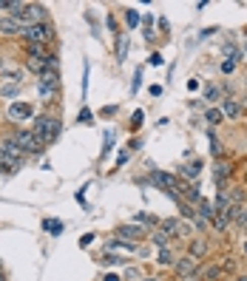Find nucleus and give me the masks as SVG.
Wrapping results in <instances>:
<instances>
[{"label": "nucleus", "instance_id": "f257e3e1", "mask_svg": "<svg viewBox=\"0 0 247 281\" xmlns=\"http://www.w3.org/2000/svg\"><path fill=\"white\" fill-rule=\"evenodd\" d=\"M23 162V151L15 142V137H3L0 139V171L3 173H15Z\"/></svg>", "mask_w": 247, "mask_h": 281}, {"label": "nucleus", "instance_id": "f03ea898", "mask_svg": "<svg viewBox=\"0 0 247 281\" xmlns=\"http://www.w3.org/2000/svg\"><path fill=\"white\" fill-rule=\"evenodd\" d=\"M31 134L37 137V142H40V145H51L60 134H63V123H60L57 116H37Z\"/></svg>", "mask_w": 247, "mask_h": 281}, {"label": "nucleus", "instance_id": "7ed1b4c3", "mask_svg": "<svg viewBox=\"0 0 247 281\" xmlns=\"http://www.w3.org/2000/svg\"><path fill=\"white\" fill-rule=\"evenodd\" d=\"M15 20L20 23L23 29L26 26H37V23H46V6H40V3H23V9L15 15Z\"/></svg>", "mask_w": 247, "mask_h": 281}, {"label": "nucleus", "instance_id": "20e7f679", "mask_svg": "<svg viewBox=\"0 0 247 281\" xmlns=\"http://www.w3.org/2000/svg\"><path fill=\"white\" fill-rule=\"evenodd\" d=\"M20 37L26 43H37V46H46L49 40H54V29H51L49 23H37V26H26L20 31Z\"/></svg>", "mask_w": 247, "mask_h": 281}, {"label": "nucleus", "instance_id": "39448f33", "mask_svg": "<svg viewBox=\"0 0 247 281\" xmlns=\"http://www.w3.org/2000/svg\"><path fill=\"white\" fill-rule=\"evenodd\" d=\"M60 91V71H43L37 77V94L46 100H54Z\"/></svg>", "mask_w": 247, "mask_h": 281}, {"label": "nucleus", "instance_id": "423d86ee", "mask_svg": "<svg viewBox=\"0 0 247 281\" xmlns=\"http://www.w3.org/2000/svg\"><path fill=\"white\" fill-rule=\"evenodd\" d=\"M6 114L12 123H26V119L34 116V105H31V102H23V100H15V102H9Z\"/></svg>", "mask_w": 247, "mask_h": 281}, {"label": "nucleus", "instance_id": "0eeeda50", "mask_svg": "<svg viewBox=\"0 0 247 281\" xmlns=\"http://www.w3.org/2000/svg\"><path fill=\"white\" fill-rule=\"evenodd\" d=\"M15 142L20 145L23 153H40V151H43V145L37 142V137L31 134V131H26V128H17L15 131Z\"/></svg>", "mask_w": 247, "mask_h": 281}, {"label": "nucleus", "instance_id": "6e6552de", "mask_svg": "<svg viewBox=\"0 0 247 281\" xmlns=\"http://www.w3.org/2000/svg\"><path fill=\"white\" fill-rule=\"evenodd\" d=\"M151 182H153V185H159V187H165L168 193H171V196L176 199V202H179V196H176V193H179V182H176L174 176H171V173H165V171H153Z\"/></svg>", "mask_w": 247, "mask_h": 281}, {"label": "nucleus", "instance_id": "1a4fd4ad", "mask_svg": "<svg viewBox=\"0 0 247 281\" xmlns=\"http://www.w3.org/2000/svg\"><path fill=\"white\" fill-rule=\"evenodd\" d=\"M196 259H193V256H185V259H179L174 264V275L176 278H190V275L196 273Z\"/></svg>", "mask_w": 247, "mask_h": 281}, {"label": "nucleus", "instance_id": "9d476101", "mask_svg": "<svg viewBox=\"0 0 247 281\" xmlns=\"http://www.w3.org/2000/svg\"><path fill=\"white\" fill-rule=\"evenodd\" d=\"M116 236L122 238V242H128V245H137L139 238H142V227H139V224H119V227H116Z\"/></svg>", "mask_w": 247, "mask_h": 281}, {"label": "nucleus", "instance_id": "9b49d317", "mask_svg": "<svg viewBox=\"0 0 247 281\" xmlns=\"http://www.w3.org/2000/svg\"><path fill=\"white\" fill-rule=\"evenodd\" d=\"M20 31H23V26L15 20V17H9V15L0 17V34H3V37H17Z\"/></svg>", "mask_w": 247, "mask_h": 281}, {"label": "nucleus", "instance_id": "f8f14e48", "mask_svg": "<svg viewBox=\"0 0 247 281\" xmlns=\"http://www.w3.org/2000/svg\"><path fill=\"white\" fill-rule=\"evenodd\" d=\"M233 168L227 165V162H216V168H213V179H216V187H225V182L230 179Z\"/></svg>", "mask_w": 247, "mask_h": 281}, {"label": "nucleus", "instance_id": "ddd939ff", "mask_svg": "<svg viewBox=\"0 0 247 281\" xmlns=\"http://www.w3.org/2000/svg\"><path fill=\"white\" fill-rule=\"evenodd\" d=\"M222 116H230V119H236V116L241 114V105L236 100H233V97H227V100H222Z\"/></svg>", "mask_w": 247, "mask_h": 281}, {"label": "nucleus", "instance_id": "4468645a", "mask_svg": "<svg viewBox=\"0 0 247 281\" xmlns=\"http://www.w3.org/2000/svg\"><path fill=\"white\" fill-rule=\"evenodd\" d=\"M179 187H182V193H185V202H188V205H193V208H196V205L202 202V193H199L196 185H179Z\"/></svg>", "mask_w": 247, "mask_h": 281}, {"label": "nucleus", "instance_id": "2eb2a0df", "mask_svg": "<svg viewBox=\"0 0 247 281\" xmlns=\"http://www.w3.org/2000/svg\"><path fill=\"white\" fill-rule=\"evenodd\" d=\"M196 216H199V219H204V222H211V219L216 216V210H213V205L208 202V199H202V202L196 205Z\"/></svg>", "mask_w": 247, "mask_h": 281}, {"label": "nucleus", "instance_id": "dca6fc26", "mask_svg": "<svg viewBox=\"0 0 247 281\" xmlns=\"http://www.w3.org/2000/svg\"><path fill=\"white\" fill-rule=\"evenodd\" d=\"M26 71H31V74L40 77V74L46 71V57H29L26 60Z\"/></svg>", "mask_w": 247, "mask_h": 281}, {"label": "nucleus", "instance_id": "f3484780", "mask_svg": "<svg viewBox=\"0 0 247 281\" xmlns=\"http://www.w3.org/2000/svg\"><path fill=\"white\" fill-rule=\"evenodd\" d=\"M159 230L165 233L168 238H171V236H179V222H176V219H165V222L159 224Z\"/></svg>", "mask_w": 247, "mask_h": 281}, {"label": "nucleus", "instance_id": "a211bd4d", "mask_svg": "<svg viewBox=\"0 0 247 281\" xmlns=\"http://www.w3.org/2000/svg\"><path fill=\"white\" fill-rule=\"evenodd\" d=\"M20 9H23L20 0H0V12H9V17H15Z\"/></svg>", "mask_w": 247, "mask_h": 281}, {"label": "nucleus", "instance_id": "6ab92c4d", "mask_svg": "<svg viewBox=\"0 0 247 281\" xmlns=\"http://www.w3.org/2000/svg\"><path fill=\"white\" fill-rule=\"evenodd\" d=\"M204 253H208V242H204V238H193V242H190V256L199 259V256H204Z\"/></svg>", "mask_w": 247, "mask_h": 281}, {"label": "nucleus", "instance_id": "aec40b11", "mask_svg": "<svg viewBox=\"0 0 247 281\" xmlns=\"http://www.w3.org/2000/svg\"><path fill=\"white\" fill-rule=\"evenodd\" d=\"M134 224H139V227H153V224H156V219H153L151 213H145V210H139L137 216H134Z\"/></svg>", "mask_w": 247, "mask_h": 281}, {"label": "nucleus", "instance_id": "412c9836", "mask_svg": "<svg viewBox=\"0 0 247 281\" xmlns=\"http://www.w3.org/2000/svg\"><path fill=\"white\" fill-rule=\"evenodd\" d=\"M23 91V83H6V86H0V97H17Z\"/></svg>", "mask_w": 247, "mask_h": 281}, {"label": "nucleus", "instance_id": "4be33fe9", "mask_svg": "<svg viewBox=\"0 0 247 281\" xmlns=\"http://www.w3.org/2000/svg\"><path fill=\"white\" fill-rule=\"evenodd\" d=\"M199 168H202V162H193V165H185L179 173L185 176V179H193V182H196V179H199Z\"/></svg>", "mask_w": 247, "mask_h": 281}, {"label": "nucleus", "instance_id": "5701e85b", "mask_svg": "<svg viewBox=\"0 0 247 281\" xmlns=\"http://www.w3.org/2000/svg\"><path fill=\"white\" fill-rule=\"evenodd\" d=\"M156 264H162V267H168V264H174V253L168 250V247H162L159 253H156Z\"/></svg>", "mask_w": 247, "mask_h": 281}, {"label": "nucleus", "instance_id": "b1692460", "mask_svg": "<svg viewBox=\"0 0 247 281\" xmlns=\"http://www.w3.org/2000/svg\"><path fill=\"white\" fill-rule=\"evenodd\" d=\"M211 222H213V227H216V230H222V233H225L227 227H230V219H227L225 213H216V216H213Z\"/></svg>", "mask_w": 247, "mask_h": 281}, {"label": "nucleus", "instance_id": "393cba45", "mask_svg": "<svg viewBox=\"0 0 247 281\" xmlns=\"http://www.w3.org/2000/svg\"><path fill=\"white\" fill-rule=\"evenodd\" d=\"M43 227L51 233V236H60V233H63V222H54V219H46Z\"/></svg>", "mask_w": 247, "mask_h": 281}, {"label": "nucleus", "instance_id": "a878e982", "mask_svg": "<svg viewBox=\"0 0 247 281\" xmlns=\"http://www.w3.org/2000/svg\"><path fill=\"white\" fill-rule=\"evenodd\" d=\"M26 51H29V57H46V46H37V43H26Z\"/></svg>", "mask_w": 247, "mask_h": 281}, {"label": "nucleus", "instance_id": "bb28decb", "mask_svg": "<svg viewBox=\"0 0 247 281\" xmlns=\"http://www.w3.org/2000/svg\"><path fill=\"white\" fill-rule=\"evenodd\" d=\"M139 20H142V17H139V12H134V9H128V12H125V23H128L131 29H137Z\"/></svg>", "mask_w": 247, "mask_h": 281}, {"label": "nucleus", "instance_id": "cd10ccee", "mask_svg": "<svg viewBox=\"0 0 247 281\" xmlns=\"http://www.w3.org/2000/svg\"><path fill=\"white\" fill-rule=\"evenodd\" d=\"M179 210H182V216L185 219H196V208L188 205V202H182V199H179Z\"/></svg>", "mask_w": 247, "mask_h": 281}, {"label": "nucleus", "instance_id": "c85d7f7f", "mask_svg": "<svg viewBox=\"0 0 247 281\" xmlns=\"http://www.w3.org/2000/svg\"><path fill=\"white\" fill-rule=\"evenodd\" d=\"M204 281H216L219 278V275H222V267H219V264H213V267H208V270H204Z\"/></svg>", "mask_w": 247, "mask_h": 281}, {"label": "nucleus", "instance_id": "c756f323", "mask_svg": "<svg viewBox=\"0 0 247 281\" xmlns=\"http://www.w3.org/2000/svg\"><path fill=\"white\" fill-rule=\"evenodd\" d=\"M204 116H208V123H211V125L222 123V111H219V108H208V111H204Z\"/></svg>", "mask_w": 247, "mask_h": 281}, {"label": "nucleus", "instance_id": "7c9ffc66", "mask_svg": "<svg viewBox=\"0 0 247 281\" xmlns=\"http://www.w3.org/2000/svg\"><path fill=\"white\" fill-rule=\"evenodd\" d=\"M151 242H153L156 247H159V250H162V247H168V236H165L162 230H156V233H153V236H151Z\"/></svg>", "mask_w": 247, "mask_h": 281}, {"label": "nucleus", "instance_id": "2f4dec72", "mask_svg": "<svg viewBox=\"0 0 247 281\" xmlns=\"http://www.w3.org/2000/svg\"><path fill=\"white\" fill-rule=\"evenodd\" d=\"M142 119H145V114H142V111H134V116H131V128H139V125H142Z\"/></svg>", "mask_w": 247, "mask_h": 281}, {"label": "nucleus", "instance_id": "473e14b6", "mask_svg": "<svg viewBox=\"0 0 247 281\" xmlns=\"http://www.w3.org/2000/svg\"><path fill=\"white\" fill-rule=\"evenodd\" d=\"M139 86H142V71H137V74H134V83H131V91H134V94H137V91H139Z\"/></svg>", "mask_w": 247, "mask_h": 281}, {"label": "nucleus", "instance_id": "72a5a7b5", "mask_svg": "<svg viewBox=\"0 0 247 281\" xmlns=\"http://www.w3.org/2000/svg\"><path fill=\"white\" fill-rule=\"evenodd\" d=\"M88 119H94V114H91L88 108H83V111H80V116H77V123H88Z\"/></svg>", "mask_w": 247, "mask_h": 281}, {"label": "nucleus", "instance_id": "f704fd0d", "mask_svg": "<svg viewBox=\"0 0 247 281\" xmlns=\"http://www.w3.org/2000/svg\"><path fill=\"white\" fill-rule=\"evenodd\" d=\"M216 97H219V88H208V91H204V100L208 102H213Z\"/></svg>", "mask_w": 247, "mask_h": 281}, {"label": "nucleus", "instance_id": "c9c22d12", "mask_svg": "<svg viewBox=\"0 0 247 281\" xmlns=\"http://www.w3.org/2000/svg\"><path fill=\"white\" fill-rule=\"evenodd\" d=\"M91 242H94V233H86V236L80 238V247H88Z\"/></svg>", "mask_w": 247, "mask_h": 281}, {"label": "nucleus", "instance_id": "e433bc0d", "mask_svg": "<svg viewBox=\"0 0 247 281\" xmlns=\"http://www.w3.org/2000/svg\"><path fill=\"white\" fill-rule=\"evenodd\" d=\"M233 68H236V63H230V60H225V63H222V74H230Z\"/></svg>", "mask_w": 247, "mask_h": 281}, {"label": "nucleus", "instance_id": "4c0bfd02", "mask_svg": "<svg viewBox=\"0 0 247 281\" xmlns=\"http://www.w3.org/2000/svg\"><path fill=\"white\" fill-rule=\"evenodd\" d=\"M102 264H122V259H119V256H114V259H111V256H105V259H102Z\"/></svg>", "mask_w": 247, "mask_h": 281}, {"label": "nucleus", "instance_id": "58836bf2", "mask_svg": "<svg viewBox=\"0 0 247 281\" xmlns=\"http://www.w3.org/2000/svg\"><path fill=\"white\" fill-rule=\"evenodd\" d=\"M148 63H151V65H162V54H159V51H156V54H151V60H148Z\"/></svg>", "mask_w": 247, "mask_h": 281}, {"label": "nucleus", "instance_id": "ea45409f", "mask_svg": "<svg viewBox=\"0 0 247 281\" xmlns=\"http://www.w3.org/2000/svg\"><path fill=\"white\" fill-rule=\"evenodd\" d=\"M102 281H119V275H105Z\"/></svg>", "mask_w": 247, "mask_h": 281}, {"label": "nucleus", "instance_id": "a19ab883", "mask_svg": "<svg viewBox=\"0 0 247 281\" xmlns=\"http://www.w3.org/2000/svg\"><path fill=\"white\" fill-rule=\"evenodd\" d=\"M0 71H6V60L0 57Z\"/></svg>", "mask_w": 247, "mask_h": 281}, {"label": "nucleus", "instance_id": "79ce46f5", "mask_svg": "<svg viewBox=\"0 0 247 281\" xmlns=\"http://www.w3.org/2000/svg\"><path fill=\"white\" fill-rule=\"evenodd\" d=\"M241 51H244V57H247V43H244V49H241Z\"/></svg>", "mask_w": 247, "mask_h": 281}, {"label": "nucleus", "instance_id": "37998d69", "mask_svg": "<svg viewBox=\"0 0 247 281\" xmlns=\"http://www.w3.org/2000/svg\"><path fill=\"white\" fill-rule=\"evenodd\" d=\"M239 281H247V275H241V278H239Z\"/></svg>", "mask_w": 247, "mask_h": 281}, {"label": "nucleus", "instance_id": "c03bdc74", "mask_svg": "<svg viewBox=\"0 0 247 281\" xmlns=\"http://www.w3.org/2000/svg\"><path fill=\"white\" fill-rule=\"evenodd\" d=\"M142 281H156V278H142Z\"/></svg>", "mask_w": 247, "mask_h": 281}, {"label": "nucleus", "instance_id": "a18cd8bd", "mask_svg": "<svg viewBox=\"0 0 247 281\" xmlns=\"http://www.w3.org/2000/svg\"><path fill=\"white\" fill-rule=\"evenodd\" d=\"M244 182H247V173H244Z\"/></svg>", "mask_w": 247, "mask_h": 281}, {"label": "nucleus", "instance_id": "49530a36", "mask_svg": "<svg viewBox=\"0 0 247 281\" xmlns=\"http://www.w3.org/2000/svg\"><path fill=\"white\" fill-rule=\"evenodd\" d=\"M244 253H247V245H244Z\"/></svg>", "mask_w": 247, "mask_h": 281}, {"label": "nucleus", "instance_id": "de8ad7c7", "mask_svg": "<svg viewBox=\"0 0 247 281\" xmlns=\"http://www.w3.org/2000/svg\"><path fill=\"white\" fill-rule=\"evenodd\" d=\"M244 86H247V79H244Z\"/></svg>", "mask_w": 247, "mask_h": 281}, {"label": "nucleus", "instance_id": "09e8293b", "mask_svg": "<svg viewBox=\"0 0 247 281\" xmlns=\"http://www.w3.org/2000/svg\"><path fill=\"white\" fill-rule=\"evenodd\" d=\"M244 230H247V227H244Z\"/></svg>", "mask_w": 247, "mask_h": 281}]
</instances>
